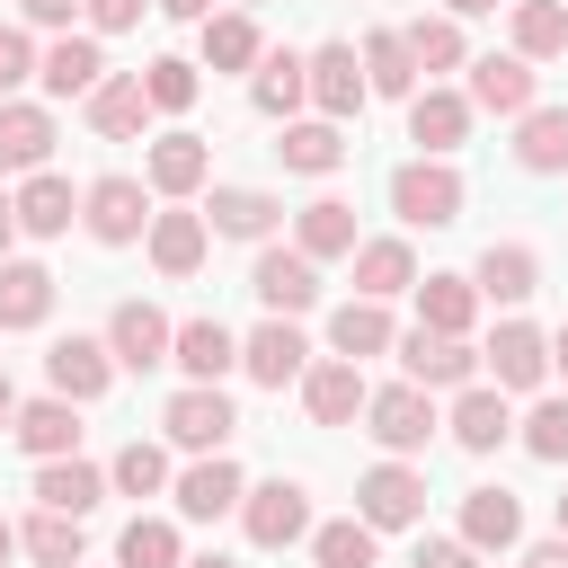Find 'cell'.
<instances>
[{"label": "cell", "instance_id": "6da1fadb", "mask_svg": "<svg viewBox=\"0 0 568 568\" xmlns=\"http://www.w3.org/2000/svg\"><path fill=\"white\" fill-rule=\"evenodd\" d=\"M390 213H399L408 231H453V222H462V178H453V160H399V169H390Z\"/></svg>", "mask_w": 568, "mask_h": 568}, {"label": "cell", "instance_id": "7a4b0ae2", "mask_svg": "<svg viewBox=\"0 0 568 568\" xmlns=\"http://www.w3.org/2000/svg\"><path fill=\"white\" fill-rule=\"evenodd\" d=\"M435 390H417V382H390V390H373L364 399V435L390 453V462H408V453H426L435 444Z\"/></svg>", "mask_w": 568, "mask_h": 568}, {"label": "cell", "instance_id": "3957f363", "mask_svg": "<svg viewBox=\"0 0 568 568\" xmlns=\"http://www.w3.org/2000/svg\"><path fill=\"white\" fill-rule=\"evenodd\" d=\"M160 426H169V444H178V453H195V462H204V453H222V444L240 435V408L222 399V382H186V390L160 408Z\"/></svg>", "mask_w": 568, "mask_h": 568}, {"label": "cell", "instance_id": "277c9868", "mask_svg": "<svg viewBox=\"0 0 568 568\" xmlns=\"http://www.w3.org/2000/svg\"><path fill=\"white\" fill-rule=\"evenodd\" d=\"M240 532H248L257 550H293V541L311 532V488H302V479H257V488L240 497Z\"/></svg>", "mask_w": 568, "mask_h": 568}, {"label": "cell", "instance_id": "5b68a950", "mask_svg": "<svg viewBox=\"0 0 568 568\" xmlns=\"http://www.w3.org/2000/svg\"><path fill=\"white\" fill-rule=\"evenodd\" d=\"M80 222H89L98 248H133V240L151 231V186H142V178H98V186L80 195Z\"/></svg>", "mask_w": 568, "mask_h": 568}, {"label": "cell", "instance_id": "8992f818", "mask_svg": "<svg viewBox=\"0 0 568 568\" xmlns=\"http://www.w3.org/2000/svg\"><path fill=\"white\" fill-rule=\"evenodd\" d=\"M355 515H364L373 532H408V524L426 515V470H408V462H373V470L355 479Z\"/></svg>", "mask_w": 568, "mask_h": 568}, {"label": "cell", "instance_id": "52a82bcc", "mask_svg": "<svg viewBox=\"0 0 568 568\" xmlns=\"http://www.w3.org/2000/svg\"><path fill=\"white\" fill-rule=\"evenodd\" d=\"M169 497H178V515H186V524H222V515H240L248 479H240V462H231V453H204V462H186V470L169 479Z\"/></svg>", "mask_w": 568, "mask_h": 568}, {"label": "cell", "instance_id": "ba28073f", "mask_svg": "<svg viewBox=\"0 0 568 568\" xmlns=\"http://www.w3.org/2000/svg\"><path fill=\"white\" fill-rule=\"evenodd\" d=\"M248 293H257L275 320H302V311L320 302V266H311L302 248H257V266H248Z\"/></svg>", "mask_w": 568, "mask_h": 568}, {"label": "cell", "instance_id": "9c48e42d", "mask_svg": "<svg viewBox=\"0 0 568 568\" xmlns=\"http://www.w3.org/2000/svg\"><path fill=\"white\" fill-rule=\"evenodd\" d=\"M169 337H178V320H169V311H151V302H115V311H106V355H115L124 373L169 364Z\"/></svg>", "mask_w": 568, "mask_h": 568}, {"label": "cell", "instance_id": "30bf717a", "mask_svg": "<svg viewBox=\"0 0 568 568\" xmlns=\"http://www.w3.org/2000/svg\"><path fill=\"white\" fill-rule=\"evenodd\" d=\"M240 373H248L257 390H284V382H302V373H311V337H302L293 320H266V328H248V337H240Z\"/></svg>", "mask_w": 568, "mask_h": 568}, {"label": "cell", "instance_id": "8fae6325", "mask_svg": "<svg viewBox=\"0 0 568 568\" xmlns=\"http://www.w3.org/2000/svg\"><path fill=\"white\" fill-rule=\"evenodd\" d=\"M399 364H408L417 390H470V382H479V346H470V337H426V328H408V337H399Z\"/></svg>", "mask_w": 568, "mask_h": 568}, {"label": "cell", "instance_id": "7c38bea8", "mask_svg": "<svg viewBox=\"0 0 568 568\" xmlns=\"http://www.w3.org/2000/svg\"><path fill=\"white\" fill-rule=\"evenodd\" d=\"M302 80H311V106L328 115V124H346L373 89H364V62H355V44H320V53H302Z\"/></svg>", "mask_w": 568, "mask_h": 568}, {"label": "cell", "instance_id": "4fadbf2b", "mask_svg": "<svg viewBox=\"0 0 568 568\" xmlns=\"http://www.w3.org/2000/svg\"><path fill=\"white\" fill-rule=\"evenodd\" d=\"M479 364L497 373V390H541V373H550V337H541L532 320H497V337L479 346Z\"/></svg>", "mask_w": 568, "mask_h": 568}, {"label": "cell", "instance_id": "5bb4252c", "mask_svg": "<svg viewBox=\"0 0 568 568\" xmlns=\"http://www.w3.org/2000/svg\"><path fill=\"white\" fill-rule=\"evenodd\" d=\"M44 382H53V399H98L106 382H115V355H106V337H53L44 346Z\"/></svg>", "mask_w": 568, "mask_h": 568}, {"label": "cell", "instance_id": "9a60e30c", "mask_svg": "<svg viewBox=\"0 0 568 568\" xmlns=\"http://www.w3.org/2000/svg\"><path fill=\"white\" fill-rule=\"evenodd\" d=\"M364 364H346V355H320L311 373H302V408H311V426H355L364 417Z\"/></svg>", "mask_w": 568, "mask_h": 568}, {"label": "cell", "instance_id": "2e32d148", "mask_svg": "<svg viewBox=\"0 0 568 568\" xmlns=\"http://www.w3.org/2000/svg\"><path fill=\"white\" fill-rule=\"evenodd\" d=\"M462 98H470V115H532V62L524 53H479Z\"/></svg>", "mask_w": 568, "mask_h": 568}, {"label": "cell", "instance_id": "e0dca14e", "mask_svg": "<svg viewBox=\"0 0 568 568\" xmlns=\"http://www.w3.org/2000/svg\"><path fill=\"white\" fill-rule=\"evenodd\" d=\"M462 133H470V98H462V89H417V98H408V142H417V160H453Z\"/></svg>", "mask_w": 568, "mask_h": 568}, {"label": "cell", "instance_id": "ac0fdd59", "mask_svg": "<svg viewBox=\"0 0 568 568\" xmlns=\"http://www.w3.org/2000/svg\"><path fill=\"white\" fill-rule=\"evenodd\" d=\"M204 178H213L204 133H160V142L142 151V186H151V195H169V204H178V195H195Z\"/></svg>", "mask_w": 568, "mask_h": 568}, {"label": "cell", "instance_id": "d6986e66", "mask_svg": "<svg viewBox=\"0 0 568 568\" xmlns=\"http://www.w3.org/2000/svg\"><path fill=\"white\" fill-rule=\"evenodd\" d=\"M470 293H479V302H532V293H541V257H532L524 240H488L479 266H470Z\"/></svg>", "mask_w": 568, "mask_h": 568}, {"label": "cell", "instance_id": "ffe728a7", "mask_svg": "<svg viewBox=\"0 0 568 568\" xmlns=\"http://www.w3.org/2000/svg\"><path fill=\"white\" fill-rule=\"evenodd\" d=\"M9 435H18V453H36V462H71V453H80V408H71V399H18Z\"/></svg>", "mask_w": 568, "mask_h": 568}, {"label": "cell", "instance_id": "44dd1931", "mask_svg": "<svg viewBox=\"0 0 568 568\" xmlns=\"http://www.w3.org/2000/svg\"><path fill=\"white\" fill-rule=\"evenodd\" d=\"M44 160H53V106H36V98H0V169L36 178Z\"/></svg>", "mask_w": 568, "mask_h": 568}, {"label": "cell", "instance_id": "7402d4cb", "mask_svg": "<svg viewBox=\"0 0 568 568\" xmlns=\"http://www.w3.org/2000/svg\"><path fill=\"white\" fill-rule=\"evenodd\" d=\"M36 80H44V98H89V89L106 80L98 36H53V44L36 53Z\"/></svg>", "mask_w": 568, "mask_h": 568}, {"label": "cell", "instance_id": "603a6c76", "mask_svg": "<svg viewBox=\"0 0 568 568\" xmlns=\"http://www.w3.org/2000/svg\"><path fill=\"white\" fill-rule=\"evenodd\" d=\"M9 213H18V231H27V240H62V231H71V213H80V195H71V178L36 169V178L9 195Z\"/></svg>", "mask_w": 568, "mask_h": 568}, {"label": "cell", "instance_id": "cb8c5ba5", "mask_svg": "<svg viewBox=\"0 0 568 568\" xmlns=\"http://www.w3.org/2000/svg\"><path fill=\"white\" fill-rule=\"evenodd\" d=\"M275 222H284V204L266 186H213V204H204V231H222V240H275Z\"/></svg>", "mask_w": 568, "mask_h": 568}, {"label": "cell", "instance_id": "d4e9b609", "mask_svg": "<svg viewBox=\"0 0 568 568\" xmlns=\"http://www.w3.org/2000/svg\"><path fill=\"white\" fill-rule=\"evenodd\" d=\"M151 266L160 275H195L204 266V248H213V231H204V213H186V204H169V213H151Z\"/></svg>", "mask_w": 568, "mask_h": 568}, {"label": "cell", "instance_id": "484cf974", "mask_svg": "<svg viewBox=\"0 0 568 568\" xmlns=\"http://www.w3.org/2000/svg\"><path fill=\"white\" fill-rule=\"evenodd\" d=\"M169 364H178L186 382H222V373L240 364V337H231L222 320H178V337H169Z\"/></svg>", "mask_w": 568, "mask_h": 568}, {"label": "cell", "instance_id": "4316f807", "mask_svg": "<svg viewBox=\"0 0 568 568\" xmlns=\"http://www.w3.org/2000/svg\"><path fill=\"white\" fill-rule=\"evenodd\" d=\"M444 426H453V444H462V453H497V444L515 435V417H506V390H497V382H470V390L453 399V417H444Z\"/></svg>", "mask_w": 568, "mask_h": 568}, {"label": "cell", "instance_id": "83f0119b", "mask_svg": "<svg viewBox=\"0 0 568 568\" xmlns=\"http://www.w3.org/2000/svg\"><path fill=\"white\" fill-rule=\"evenodd\" d=\"M293 248L320 266V257H355V204H337V195H311L302 213H293Z\"/></svg>", "mask_w": 568, "mask_h": 568}, {"label": "cell", "instance_id": "f1b7e54d", "mask_svg": "<svg viewBox=\"0 0 568 568\" xmlns=\"http://www.w3.org/2000/svg\"><path fill=\"white\" fill-rule=\"evenodd\" d=\"M408 293H417V328H426V337H470V320H479L470 275H426V284H408Z\"/></svg>", "mask_w": 568, "mask_h": 568}, {"label": "cell", "instance_id": "f546056e", "mask_svg": "<svg viewBox=\"0 0 568 568\" xmlns=\"http://www.w3.org/2000/svg\"><path fill=\"white\" fill-rule=\"evenodd\" d=\"M98 497H106V470L98 462H80V453L71 462H36V506L44 515H89Z\"/></svg>", "mask_w": 568, "mask_h": 568}, {"label": "cell", "instance_id": "4dcf8cb0", "mask_svg": "<svg viewBox=\"0 0 568 568\" xmlns=\"http://www.w3.org/2000/svg\"><path fill=\"white\" fill-rule=\"evenodd\" d=\"M462 541H470L479 559H488V550H515V541H524V506H515L506 488H470V497H462Z\"/></svg>", "mask_w": 568, "mask_h": 568}, {"label": "cell", "instance_id": "1f68e13d", "mask_svg": "<svg viewBox=\"0 0 568 568\" xmlns=\"http://www.w3.org/2000/svg\"><path fill=\"white\" fill-rule=\"evenodd\" d=\"M53 320V275L36 257H0V328H44Z\"/></svg>", "mask_w": 568, "mask_h": 568}, {"label": "cell", "instance_id": "d6a6232c", "mask_svg": "<svg viewBox=\"0 0 568 568\" xmlns=\"http://www.w3.org/2000/svg\"><path fill=\"white\" fill-rule=\"evenodd\" d=\"M506 36L524 62H559L568 53V0H515L506 9Z\"/></svg>", "mask_w": 568, "mask_h": 568}, {"label": "cell", "instance_id": "836d02e7", "mask_svg": "<svg viewBox=\"0 0 568 568\" xmlns=\"http://www.w3.org/2000/svg\"><path fill=\"white\" fill-rule=\"evenodd\" d=\"M355 62H364V89H373V98H417V53H408L399 27H373Z\"/></svg>", "mask_w": 568, "mask_h": 568}, {"label": "cell", "instance_id": "e575fe53", "mask_svg": "<svg viewBox=\"0 0 568 568\" xmlns=\"http://www.w3.org/2000/svg\"><path fill=\"white\" fill-rule=\"evenodd\" d=\"M142 115H151V98H142V71H106V80L89 89V124H98L106 142H133V133H142Z\"/></svg>", "mask_w": 568, "mask_h": 568}, {"label": "cell", "instance_id": "d590c367", "mask_svg": "<svg viewBox=\"0 0 568 568\" xmlns=\"http://www.w3.org/2000/svg\"><path fill=\"white\" fill-rule=\"evenodd\" d=\"M417 284V257L408 240H355V302H390Z\"/></svg>", "mask_w": 568, "mask_h": 568}, {"label": "cell", "instance_id": "8d00e7d4", "mask_svg": "<svg viewBox=\"0 0 568 568\" xmlns=\"http://www.w3.org/2000/svg\"><path fill=\"white\" fill-rule=\"evenodd\" d=\"M515 169H532V178H559L568 169V106L515 115Z\"/></svg>", "mask_w": 568, "mask_h": 568}, {"label": "cell", "instance_id": "74e56055", "mask_svg": "<svg viewBox=\"0 0 568 568\" xmlns=\"http://www.w3.org/2000/svg\"><path fill=\"white\" fill-rule=\"evenodd\" d=\"M328 346H337L346 364H364V355L399 346V328H390V311H382V302H337V311H328Z\"/></svg>", "mask_w": 568, "mask_h": 568}, {"label": "cell", "instance_id": "f35d334b", "mask_svg": "<svg viewBox=\"0 0 568 568\" xmlns=\"http://www.w3.org/2000/svg\"><path fill=\"white\" fill-rule=\"evenodd\" d=\"M257 53H266V36H257V18H248V9L204 18V71H257Z\"/></svg>", "mask_w": 568, "mask_h": 568}, {"label": "cell", "instance_id": "ab89813d", "mask_svg": "<svg viewBox=\"0 0 568 568\" xmlns=\"http://www.w3.org/2000/svg\"><path fill=\"white\" fill-rule=\"evenodd\" d=\"M275 160H284L293 178H328V169L346 160V133H337L328 115H311V124H284V142H275Z\"/></svg>", "mask_w": 568, "mask_h": 568}, {"label": "cell", "instance_id": "60d3db41", "mask_svg": "<svg viewBox=\"0 0 568 568\" xmlns=\"http://www.w3.org/2000/svg\"><path fill=\"white\" fill-rule=\"evenodd\" d=\"M311 98V80H302V53H257V89H248V106L257 115H275V124H293V106Z\"/></svg>", "mask_w": 568, "mask_h": 568}, {"label": "cell", "instance_id": "b9f144b4", "mask_svg": "<svg viewBox=\"0 0 568 568\" xmlns=\"http://www.w3.org/2000/svg\"><path fill=\"white\" fill-rule=\"evenodd\" d=\"M115 568H186L178 524H169V515H133V524L115 532Z\"/></svg>", "mask_w": 568, "mask_h": 568}, {"label": "cell", "instance_id": "7bdbcfd3", "mask_svg": "<svg viewBox=\"0 0 568 568\" xmlns=\"http://www.w3.org/2000/svg\"><path fill=\"white\" fill-rule=\"evenodd\" d=\"M18 550H27L36 568H80V515H36V524H18Z\"/></svg>", "mask_w": 568, "mask_h": 568}, {"label": "cell", "instance_id": "ee69618b", "mask_svg": "<svg viewBox=\"0 0 568 568\" xmlns=\"http://www.w3.org/2000/svg\"><path fill=\"white\" fill-rule=\"evenodd\" d=\"M373 550H382V532H373L364 515H346V524H320V532H311V559H320V568H373Z\"/></svg>", "mask_w": 568, "mask_h": 568}, {"label": "cell", "instance_id": "f6af8a7d", "mask_svg": "<svg viewBox=\"0 0 568 568\" xmlns=\"http://www.w3.org/2000/svg\"><path fill=\"white\" fill-rule=\"evenodd\" d=\"M195 62H178V53H160V62H142V98H151V115H186L195 106Z\"/></svg>", "mask_w": 568, "mask_h": 568}, {"label": "cell", "instance_id": "bcb514c9", "mask_svg": "<svg viewBox=\"0 0 568 568\" xmlns=\"http://www.w3.org/2000/svg\"><path fill=\"white\" fill-rule=\"evenodd\" d=\"M106 488H124V497H160V488H169V453L133 435V444L106 462Z\"/></svg>", "mask_w": 568, "mask_h": 568}, {"label": "cell", "instance_id": "7dc6e473", "mask_svg": "<svg viewBox=\"0 0 568 568\" xmlns=\"http://www.w3.org/2000/svg\"><path fill=\"white\" fill-rule=\"evenodd\" d=\"M408 36V53H417V71H462L470 53H462V18H417V27H399Z\"/></svg>", "mask_w": 568, "mask_h": 568}, {"label": "cell", "instance_id": "c3c4849f", "mask_svg": "<svg viewBox=\"0 0 568 568\" xmlns=\"http://www.w3.org/2000/svg\"><path fill=\"white\" fill-rule=\"evenodd\" d=\"M524 453H532V462H568V399H532V417H524Z\"/></svg>", "mask_w": 568, "mask_h": 568}, {"label": "cell", "instance_id": "681fc988", "mask_svg": "<svg viewBox=\"0 0 568 568\" xmlns=\"http://www.w3.org/2000/svg\"><path fill=\"white\" fill-rule=\"evenodd\" d=\"M27 80H36V44H27L18 27H0V98H18Z\"/></svg>", "mask_w": 568, "mask_h": 568}, {"label": "cell", "instance_id": "f907efd6", "mask_svg": "<svg viewBox=\"0 0 568 568\" xmlns=\"http://www.w3.org/2000/svg\"><path fill=\"white\" fill-rule=\"evenodd\" d=\"M142 9H151V0H80L89 36H124V27H142Z\"/></svg>", "mask_w": 568, "mask_h": 568}, {"label": "cell", "instance_id": "816d5d0a", "mask_svg": "<svg viewBox=\"0 0 568 568\" xmlns=\"http://www.w3.org/2000/svg\"><path fill=\"white\" fill-rule=\"evenodd\" d=\"M408 568H479V550L453 532V541H417V559H408Z\"/></svg>", "mask_w": 568, "mask_h": 568}, {"label": "cell", "instance_id": "f5cc1de1", "mask_svg": "<svg viewBox=\"0 0 568 568\" xmlns=\"http://www.w3.org/2000/svg\"><path fill=\"white\" fill-rule=\"evenodd\" d=\"M18 9H27L36 27H62V36H71V18H80V0H18Z\"/></svg>", "mask_w": 568, "mask_h": 568}, {"label": "cell", "instance_id": "db71d44e", "mask_svg": "<svg viewBox=\"0 0 568 568\" xmlns=\"http://www.w3.org/2000/svg\"><path fill=\"white\" fill-rule=\"evenodd\" d=\"M151 9H160V18H195V27L213 18V0H151Z\"/></svg>", "mask_w": 568, "mask_h": 568}, {"label": "cell", "instance_id": "11a10c76", "mask_svg": "<svg viewBox=\"0 0 568 568\" xmlns=\"http://www.w3.org/2000/svg\"><path fill=\"white\" fill-rule=\"evenodd\" d=\"M524 568H568V541H532V550H524Z\"/></svg>", "mask_w": 568, "mask_h": 568}, {"label": "cell", "instance_id": "9f6ffc18", "mask_svg": "<svg viewBox=\"0 0 568 568\" xmlns=\"http://www.w3.org/2000/svg\"><path fill=\"white\" fill-rule=\"evenodd\" d=\"M497 0H444V18H488Z\"/></svg>", "mask_w": 568, "mask_h": 568}, {"label": "cell", "instance_id": "6f0895ef", "mask_svg": "<svg viewBox=\"0 0 568 568\" xmlns=\"http://www.w3.org/2000/svg\"><path fill=\"white\" fill-rule=\"evenodd\" d=\"M9 417H18V382L0 373V426H9Z\"/></svg>", "mask_w": 568, "mask_h": 568}, {"label": "cell", "instance_id": "680465c9", "mask_svg": "<svg viewBox=\"0 0 568 568\" xmlns=\"http://www.w3.org/2000/svg\"><path fill=\"white\" fill-rule=\"evenodd\" d=\"M9 559H18V524L0 515V568H9Z\"/></svg>", "mask_w": 568, "mask_h": 568}, {"label": "cell", "instance_id": "91938a15", "mask_svg": "<svg viewBox=\"0 0 568 568\" xmlns=\"http://www.w3.org/2000/svg\"><path fill=\"white\" fill-rule=\"evenodd\" d=\"M9 240H18V213H9V195H0V257H9Z\"/></svg>", "mask_w": 568, "mask_h": 568}, {"label": "cell", "instance_id": "94428289", "mask_svg": "<svg viewBox=\"0 0 568 568\" xmlns=\"http://www.w3.org/2000/svg\"><path fill=\"white\" fill-rule=\"evenodd\" d=\"M550 364H559V373H568V328H559V337H550Z\"/></svg>", "mask_w": 568, "mask_h": 568}, {"label": "cell", "instance_id": "6125c7cd", "mask_svg": "<svg viewBox=\"0 0 568 568\" xmlns=\"http://www.w3.org/2000/svg\"><path fill=\"white\" fill-rule=\"evenodd\" d=\"M186 568H240V559H222V550H213V559H186Z\"/></svg>", "mask_w": 568, "mask_h": 568}, {"label": "cell", "instance_id": "be15d7a7", "mask_svg": "<svg viewBox=\"0 0 568 568\" xmlns=\"http://www.w3.org/2000/svg\"><path fill=\"white\" fill-rule=\"evenodd\" d=\"M559 541H568V497H559Z\"/></svg>", "mask_w": 568, "mask_h": 568}, {"label": "cell", "instance_id": "e7e4bbea", "mask_svg": "<svg viewBox=\"0 0 568 568\" xmlns=\"http://www.w3.org/2000/svg\"><path fill=\"white\" fill-rule=\"evenodd\" d=\"M231 9H266V0H231Z\"/></svg>", "mask_w": 568, "mask_h": 568}]
</instances>
